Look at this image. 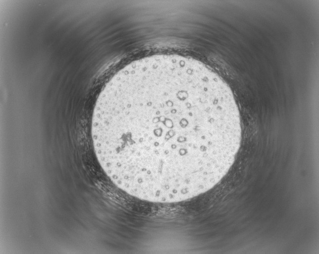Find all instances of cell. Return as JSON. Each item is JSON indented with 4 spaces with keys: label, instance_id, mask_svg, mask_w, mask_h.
Listing matches in <instances>:
<instances>
[{
    "label": "cell",
    "instance_id": "cell-1",
    "mask_svg": "<svg viewBox=\"0 0 319 254\" xmlns=\"http://www.w3.org/2000/svg\"><path fill=\"white\" fill-rule=\"evenodd\" d=\"M230 87L202 62L159 54L128 64L97 100L94 151L107 176L139 199L171 203L216 185L241 140Z\"/></svg>",
    "mask_w": 319,
    "mask_h": 254
}]
</instances>
